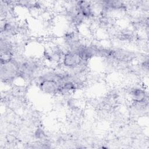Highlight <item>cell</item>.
<instances>
[{"mask_svg": "<svg viewBox=\"0 0 149 149\" xmlns=\"http://www.w3.org/2000/svg\"><path fill=\"white\" fill-rule=\"evenodd\" d=\"M1 78L4 82H9L19 77L20 63L13 58L1 62Z\"/></svg>", "mask_w": 149, "mask_h": 149, "instance_id": "1", "label": "cell"}, {"mask_svg": "<svg viewBox=\"0 0 149 149\" xmlns=\"http://www.w3.org/2000/svg\"><path fill=\"white\" fill-rule=\"evenodd\" d=\"M38 80L39 88L43 93L48 94H55L59 93L61 84L56 80L40 77Z\"/></svg>", "mask_w": 149, "mask_h": 149, "instance_id": "2", "label": "cell"}, {"mask_svg": "<svg viewBox=\"0 0 149 149\" xmlns=\"http://www.w3.org/2000/svg\"><path fill=\"white\" fill-rule=\"evenodd\" d=\"M62 62L64 66L70 69H74L84 63L77 51L75 49L69 50L65 52L63 55Z\"/></svg>", "mask_w": 149, "mask_h": 149, "instance_id": "3", "label": "cell"}, {"mask_svg": "<svg viewBox=\"0 0 149 149\" xmlns=\"http://www.w3.org/2000/svg\"><path fill=\"white\" fill-rule=\"evenodd\" d=\"M130 96L134 102L137 104L144 103L147 99V96L146 91L139 88H133L130 91Z\"/></svg>", "mask_w": 149, "mask_h": 149, "instance_id": "4", "label": "cell"}, {"mask_svg": "<svg viewBox=\"0 0 149 149\" xmlns=\"http://www.w3.org/2000/svg\"><path fill=\"white\" fill-rule=\"evenodd\" d=\"M43 135H44L43 132L42 131V130H40V129H38V130H37L35 133V136H36L37 138H41L42 137Z\"/></svg>", "mask_w": 149, "mask_h": 149, "instance_id": "5", "label": "cell"}]
</instances>
